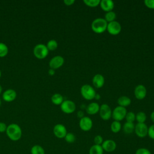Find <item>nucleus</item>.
Returning <instances> with one entry per match:
<instances>
[{
	"label": "nucleus",
	"instance_id": "obj_9",
	"mask_svg": "<svg viewBox=\"0 0 154 154\" xmlns=\"http://www.w3.org/2000/svg\"><path fill=\"white\" fill-rule=\"evenodd\" d=\"M134 132L135 134L140 138H144L148 134V127L145 123H137L135 125Z\"/></svg>",
	"mask_w": 154,
	"mask_h": 154
},
{
	"label": "nucleus",
	"instance_id": "obj_3",
	"mask_svg": "<svg viewBox=\"0 0 154 154\" xmlns=\"http://www.w3.org/2000/svg\"><path fill=\"white\" fill-rule=\"evenodd\" d=\"M81 94L84 99L91 100L94 99L96 93L92 86L89 84H84L81 88Z\"/></svg>",
	"mask_w": 154,
	"mask_h": 154
},
{
	"label": "nucleus",
	"instance_id": "obj_14",
	"mask_svg": "<svg viewBox=\"0 0 154 154\" xmlns=\"http://www.w3.org/2000/svg\"><path fill=\"white\" fill-rule=\"evenodd\" d=\"M101 146L103 150L106 152H112L116 149V143L112 140H106L103 141Z\"/></svg>",
	"mask_w": 154,
	"mask_h": 154
},
{
	"label": "nucleus",
	"instance_id": "obj_36",
	"mask_svg": "<svg viewBox=\"0 0 154 154\" xmlns=\"http://www.w3.org/2000/svg\"><path fill=\"white\" fill-rule=\"evenodd\" d=\"M7 128V126L4 122H0V132L2 133L6 132Z\"/></svg>",
	"mask_w": 154,
	"mask_h": 154
},
{
	"label": "nucleus",
	"instance_id": "obj_18",
	"mask_svg": "<svg viewBox=\"0 0 154 154\" xmlns=\"http://www.w3.org/2000/svg\"><path fill=\"white\" fill-rule=\"evenodd\" d=\"M100 105L97 102H91L86 107V112L89 115H94L99 112Z\"/></svg>",
	"mask_w": 154,
	"mask_h": 154
},
{
	"label": "nucleus",
	"instance_id": "obj_11",
	"mask_svg": "<svg viewBox=\"0 0 154 154\" xmlns=\"http://www.w3.org/2000/svg\"><path fill=\"white\" fill-rule=\"evenodd\" d=\"M64 63V59L62 56L56 55L52 58L49 63V66L51 69H57L61 67Z\"/></svg>",
	"mask_w": 154,
	"mask_h": 154
},
{
	"label": "nucleus",
	"instance_id": "obj_35",
	"mask_svg": "<svg viewBox=\"0 0 154 154\" xmlns=\"http://www.w3.org/2000/svg\"><path fill=\"white\" fill-rule=\"evenodd\" d=\"M144 5L150 9H154V0H145Z\"/></svg>",
	"mask_w": 154,
	"mask_h": 154
},
{
	"label": "nucleus",
	"instance_id": "obj_16",
	"mask_svg": "<svg viewBox=\"0 0 154 154\" xmlns=\"http://www.w3.org/2000/svg\"><path fill=\"white\" fill-rule=\"evenodd\" d=\"M92 83L94 87L97 88H102L105 84V78L102 75L96 74L92 79Z\"/></svg>",
	"mask_w": 154,
	"mask_h": 154
},
{
	"label": "nucleus",
	"instance_id": "obj_15",
	"mask_svg": "<svg viewBox=\"0 0 154 154\" xmlns=\"http://www.w3.org/2000/svg\"><path fill=\"white\" fill-rule=\"evenodd\" d=\"M17 96V93L15 90L13 89H8L5 90L2 94V98L3 99L7 102H12L13 101Z\"/></svg>",
	"mask_w": 154,
	"mask_h": 154
},
{
	"label": "nucleus",
	"instance_id": "obj_5",
	"mask_svg": "<svg viewBox=\"0 0 154 154\" xmlns=\"http://www.w3.org/2000/svg\"><path fill=\"white\" fill-rule=\"evenodd\" d=\"M127 111L126 108L117 106L112 111V117L115 121L120 122L125 118Z\"/></svg>",
	"mask_w": 154,
	"mask_h": 154
},
{
	"label": "nucleus",
	"instance_id": "obj_28",
	"mask_svg": "<svg viewBox=\"0 0 154 154\" xmlns=\"http://www.w3.org/2000/svg\"><path fill=\"white\" fill-rule=\"evenodd\" d=\"M8 52V48L7 46L2 43L0 42V57H5Z\"/></svg>",
	"mask_w": 154,
	"mask_h": 154
},
{
	"label": "nucleus",
	"instance_id": "obj_4",
	"mask_svg": "<svg viewBox=\"0 0 154 154\" xmlns=\"http://www.w3.org/2000/svg\"><path fill=\"white\" fill-rule=\"evenodd\" d=\"M33 54L37 58L42 60L48 56L49 50L46 45L40 43L35 45V46L34 48Z\"/></svg>",
	"mask_w": 154,
	"mask_h": 154
},
{
	"label": "nucleus",
	"instance_id": "obj_43",
	"mask_svg": "<svg viewBox=\"0 0 154 154\" xmlns=\"http://www.w3.org/2000/svg\"><path fill=\"white\" fill-rule=\"evenodd\" d=\"M1 71L0 70V78H1Z\"/></svg>",
	"mask_w": 154,
	"mask_h": 154
},
{
	"label": "nucleus",
	"instance_id": "obj_12",
	"mask_svg": "<svg viewBox=\"0 0 154 154\" xmlns=\"http://www.w3.org/2000/svg\"><path fill=\"white\" fill-rule=\"evenodd\" d=\"M53 132L54 135L58 138H64L67 134V129L63 124H57L53 128Z\"/></svg>",
	"mask_w": 154,
	"mask_h": 154
},
{
	"label": "nucleus",
	"instance_id": "obj_8",
	"mask_svg": "<svg viewBox=\"0 0 154 154\" xmlns=\"http://www.w3.org/2000/svg\"><path fill=\"white\" fill-rule=\"evenodd\" d=\"M106 30L109 34L116 35L121 32L122 26L119 22L114 20L113 22L108 23Z\"/></svg>",
	"mask_w": 154,
	"mask_h": 154
},
{
	"label": "nucleus",
	"instance_id": "obj_27",
	"mask_svg": "<svg viewBox=\"0 0 154 154\" xmlns=\"http://www.w3.org/2000/svg\"><path fill=\"white\" fill-rule=\"evenodd\" d=\"M46 47L49 51H54L58 47V43L55 40H50L46 44Z\"/></svg>",
	"mask_w": 154,
	"mask_h": 154
},
{
	"label": "nucleus",
	"instance_id": "obj_10",
	"mask_svg": "<svg viewBox=\"0 0 154 154\" xmlns=\"http://www.w3.org/2000/svg\"><path fill=\"white\" fill-rule=\"evenodd\" d=\"M79 128L83 131H88L93 127V121L92 120L87 116H84L82 118L80 119L79 122Z\"/></svg>",
	"mask_w": 154,
	"mask_h": 154
},
{
	"label": "nucleus",
	"instance_id": "obj_24",
	"mask_svg": "<svg viewBox=\"0 0 154 154\" xmlns=\"http://www.w3.org/2000/svg\"><path fill=\"white\" fill-rule=\"evenodd\" d=\"M31 154H45V149L40 145L36 144L33 146L31 149Z\"/></svg>",
	"mask_w": 154,
	"mask_h": 154
},
{
	"label": "nucleus",
	"instance_id": "obj_41",
	"mask_svg": "<svg viewBox=\"0 0 154 154\" xmlns=\"http://www.w3.org/2000/svg\"><path fill=\"white\" fill-rule=\"evenodd\" d=\"M100 98V95H99V94H96V96H95L94 99H96V100H98V99H99Z\"/></svg>",
	"mask_w": 154,
	"mask_h": 154
},
{
	"label": "nucleus",
	"instance_id": "obj_23",
	"mask_svg": "<svg viewBox=\"0 0 154 154\" xmlns=\"http://www.w3.org/2000/svg\"><path fill=\"white\" fill-rule=\"evenodd\" d=\"M111 131L114 133H118L122 129V125L120 122L113 121L111 124Z\"/></svg>",
	"mask_w": 154,
	"mask_h": 154
},
{
	"label": "nucleus",
	"instance_id": "obj_6",
	"mask_svg": "<svg viewBox=\"0 0 154 154\" xmlns=\"http://www.w3.org/2000/svg\"><path fill=\"white\" fill-rule=\"evenodd\" d=\"M61 110L66 114L73 113L76 109V105L74 102L71 100H63L60 105Z\"/></svg>",
	"mask_w": 154,
	"mask_h": 154
},
{
	"label": "nucleus",
	"instance_id": "obj_39",
	"mask_svg": "<svg viewBox=\"0 0 154 154\" xmlns=\"http://www.w3.org/2000/svg\"><path fill=\"white\" fill-rule=\"evenodd\" d=\"M48 74L51 76H52L55 74V70L54 69H49V70H48Z\"/></svg>",
	"mask_w": 154,
	"mask_h": 154
},
{
	"label": "nucleus",
	"instance_id": "obj_17",
	"mask_svg": "<svg viewBox=\"0 0 154 154\" xmlns=\"http://www.w3.org/2000/svg\"><path fill=\"white\" fill-rule=\"evenodd\" d=\"M99 5L103 11L109 12L112 11L114 7V3L111 0H102L100 1Z\"/></svg>",
	"mask_w": 154,
	"mask_h": 154
},
{
	"label": "nucleus",
	"instance_id": "obj_42",
	"mask_svg": "<svg viewBox=\"0 0 154 154\" xmlns=\"http://www.w3.org/2000/svg\"><path fill=\"white\" fill-rule=\"evenodd\" d=\"M2 91V86L0 85V94L1 93Z\"/></svg>",
	"mask_w": 154,
	"mask_h": 154
},
{
	"label": "nucleus",
	"instance_id": "obj_34",
	"mask_svg": "<svg viewBox=\"0 0 154 154\" xmlns=\"http://www.w3.org/2000/svg\"><path fill=\"white\" fill-rule=\"evenodd\" d=\"M147 135L152 140H154V124L152 125L149 128H148V134Z\"/></svg>",
	"mask_w": 154,
	"mask_h": 154
},
{
	"label": "nucleus",
	"instance_id": "obj_7",
	"mask_svg": "<svg viewBox=\"0 0 154 154\" xmlns=\"http://www.w3.org/2000/svg\"><path fill=\"white\" fill-rule=\"evenodd\" d=\"M99 112L100 118L103 120H108L112 117V110L106 103L102 104L100 106Z\"/></svg>",
	"mask_w": 154,
	"mask_h": 154
},
{
	"label": "nucleus",
	"instance_id": "obj_21",
	"mask_svg": "<svg viewBox=\"0 0 154 154\" xmlns=\"http://www.w3.org/2000/svg\"><path fill=\"white\" fill-rule=\"evenodd\" d=\"M63 100H64L63 97L61 94L55 93L51 96V101L55 105H61L63 102Z\"/></svg>",
	"mask_w": 154,
	"mask_h": 154
},
{
	"label": "nucleus",
	"instance_id": "obj_30",
	"mask_svg": "<svg viewBox=\"0 0 154 154\" xmlns=\"http://www.w3.org/2000/svg\"><path fill=\"white\" fill-rule=\"evenodd\" d=\"M64 138L68 143H73L76 140V137L75 134L72 132H67Z\"/></svg>",
	"mask_w": 154,
	"mask_h": 154
},
{
	"label": "nucleus",
	"instance_id": "obj_25",
	"mask_svg": "<svg viewBox=\"0 0 154 154\" xmlns=\"http://www.w3.org/2000/svg\"><path fill=\"white\" fill-rule=\"evenodd\" d=\"M116 19V14L113 11L106 12L105 14L104 19L107 22V23L113 22Z\"/></svg>",
	"mask_w": 154,
	"mask_h": 154
},
{
	"label": "nucleus",
	"instance_id": "obj_20",
	"mask_svg": "<svg viewBox=\"0 0 154 154\" xmlns=\"http://www.w3.org/2000/svg\"><path fill=\"white\" fill-rule=\"evenodd\" d=\"M135 129V125L134 123L130 122H126L123 126V130L124 132L126 134H132Z\"/></svg>",
	"mask_w": 154,
	"mask_h": 154
},
{
	"label": "nucleus",
	"instance_id": "obj_44",
	"mask_svg": "<svg viewBox=\"0 0 154 154\" xmlns=\"http://www.w3.org/2000/svg\"><path fill=\"white\" fill-rule=\"evenodd\" d=\"M1 99H0V106H1Z\"/></svg>",
	"mask_w": 154,
	"mask_h": 154
},
{
	"label": "nucleus",
	"instance_id": "obj_1",
	"mask_svg": "<svg viewBox=\"0 0 154 154\" xmlns=\"http://www.w3.org/2000/svg\"><path fill=\"white\" fill-rule=\"evenodd\" d=\"M6 134L11 140L16 141L20 139L22 132L20 127L17 124L11 123L7 126Z\"/></svg>",
	"mask_w": 154,
	"mask_h": 154
},
{
	"label": "nucleus",
	"instance_id": "obj_2",
	"mask_svg": "<svg viewBox=\"0 0 154 154\" xmlns=\"http://www.w3.org/2000/svg\"><path fill=\"white\" fill-rule=\"evenodd\" d=\"M108 23L101 17L95 19L91 23V28L92 31L97 34H101L106 30Z\"/></svg>",
	"mask_w": 154,
	"mask_h": 154
},
{
	"label": "nucleus",
	"instance_id": "obj_13",
	"mask_svg": "<svg viewBox=\"0 0 154 154\" xmlns=\"http://www.w3.org/2000/svg\"><path fill=\"white\" fill-rule=\"evenodd\" d=\"M147 94V89L146 87L142 84L137 85L134 90V95L136 99L142 100L144 99Z\"/></svg>",
	"mask_w": 154,
	"mask_h": 154
},
{
	"label": "nucleus",
	"instance_id": "obj_33",
	"mask_svg": "<svg viewBox=\"0 0 154 154\" xmlns=\"http://www.w3.org/2000/svg\"><path fill=\"white\" fill-rule=\"evenodd\" d=\"M103 141V139L102 137L100 135H97L94 138V144L96 145H101Z\"/></svg>",
	"mask_w": 154,
	"mask_h": 154
},
{
	"label": "nucleus",
	"instance_id": "obj_32",
	"mask_svg": "<svg viewBox=\"0 0 154 154\" xmlns=\"http://www.w3.org/2000/svg\"><path fill=\"white\" fill-rule=\"evenodd\" d=\"M135 154H152L150 151L144 147H141L138 149L136 151Z\"/></svg>",
	"mask_w": 154,
	"mask_h": 154
},
{
	"label": "nucleus",
	"instance_id": "obj_26",
	"mask_svg": "<svg viewBox=\"0 0 154 154\" xmlns=\"http://www.w3.org/2000/svg\"><path fill=\"white\" fill-rule=\"evenodd\" d=\"M147 119V116L145 112L143 111L138 112L137 114H135V120L137 121L138 123H145Z\"/></svg>",
	"mask_w": 154,
	"mask_h": 154
},
{
	"label": "nucleus",
	"instance_id": "obj_29",
	"mask_svg": "<svg viewBox=\"0 0 154 154\" xmlns=\"http://www.w3.org/2000/svg\"><path fill=\"white\" fill-rule=\"evenodd\" d=\"M100 0H84L83 2L88 7H96L100 4Z\"/></svg>",
	"mask_w": 154,
	"mask_h": 154
},
{
	"label": "nucleus",
	"instance_id": "obj_22",
	"mask_svg": "<svg viewBox=\"0 0 154 154\" xmlns=\"http://www.w3.org/2000/svg\"><path fill=\"white\" fill-rule=\"evenodd\" d=\"M89 154H103V150L101 145H93L89 150Z\"/></svg>",
	"mask_w": 154,
	"mask_h": 154
},
{
	"label": "nucleus",
	"instance_id": "obj_37",
	"mask_svg": "<svg viewBox=\"0 0 154 154\" xmlns=\"http://www.w3.org/2000/svg\"><path fill=\"white\" fill-rule=\"evenodd\" d=\"M63 2L64 3V4L67 6H70L73 5L75 3V1L74 0H64L63 1Z\"/></svg>",
	"mask_w": 154,
	"mask_h": 154
},
{
	"label": "nucleus",
	"instance_id": "obj_38",
	"mask_svg": "<svg viewBox=\"0 0 154 154\" xmlns=\"http://www.w3.org/2000/svg\"><path fill=\"white\" fill-rule=\"evenodd\" d=\"M77 116H78V117H79V118H80V119H81V118H82L83 117H84L83 111H78V112H77Z\"/></svg>",
	"mask_w": 154,
	"mask_h": 154
},
{
	"label": "nucleus",
	"instance_id": "obj_40",
	"mask_svg": "<svg viewBox=\"0 0 154 154\" xmlns=\"http://www.w3.org/2000/svg\"><path fill=\"white\" fill-rule=\"evenodd\" d=\"M150 119L154 123V111L150 114Z\"/></svg>",
	"mask_w": 154,
	"mask_h": 154
},
{
	"label": "nucleus",
	"instance_id": "obj_19",
	"mask_svg": "<svg viewBox=\"0 0 154 154\" xmlns=\"http://www.w3.org/2000/svg\"><path fill=\"white\" fill-rule=\"evenodd\" d=\"M117 103L119 106L126 108L131 103V100L128 96H122L118 98Z\"/></svg>",
	"mask_w": 154,
	"mask_h": 154
},
{
	"label": "nucleus",
	"instance_id": "obj_31",
	"mask_svg": "<svg viewBox=\"0 0 154 154\" xmlns=\"http://www.w3.org/2000/svg\"><path fill=\"white\" fill-rule=\"evenodd\" d=\"M125 119H126V122L134 123V122L135 120V114L134 112L132 111L127 112L126 115L125 116Z\"/></svg>",
	"mask_w": 154,
	"mask_h": 154
}]
</instances>
